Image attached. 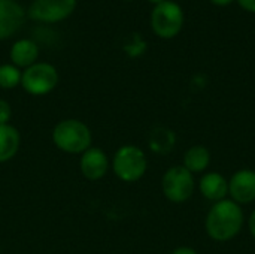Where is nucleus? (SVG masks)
Listing matches in <instances>:
<instances>
[{"mask_svg":"<svg viewBox=\"0 0 255 254\" xmlns=\"http://www.w3.org/2000/svg\"><path fill=\"white\" fill-rule=\"evenodd\" d=\"M245 216L241 205L232 199L215 202L206 214L205 231L217 243H229L244 229Z\"/></svg>","mask_w":255,"mask_h":254,"instance_id":"obj_1","label":"nucleus"},{"mask_svg":"<svg viewBox=\"0 0 255 254\" xmlns=\"http://www.w3.org/2000/svg\"><path fill=\"white\" fill-rule=\"evenodd\" d=\"M54 145L67 154H82L93 144L90 127L76 118H66L55 124L52 130Z\"/></svg>","mask_w":255,"mask_h":254,"instance_id":"obj_2","label":"nucleus"},{"mask_svg":"<svg viewBox=\"0 0 255 254\" xmlns=\"http://www.w3.org/2000/svg\"><path fill=\"white\" fill-rule=\"evenodd\" d=\"M112 169L121 181L136 183L145 175L148 169V160L142 148L127 144L120 147L114 154Z\"/></svg>","mask_w":255,"mask_h":254,"instance_id":"obj_3","label":"nucleus"},{"mask_svg":"<svg viewBox=\"0 0 255 254\" xmlns=\"http://www.w3.org/2000/svg\"><path fill=\"white\" fill-rule=\"evenodd\" d=\"M184 25V10L172 0L155 4L151 12V28L163 39H172L179 34Z\"/></svg>","mask_w":255,"mask_h":254,"instance_id":"obj_4","label":"nucleus"},{"mask_svg":"<svg viewBox=\"0 0 255 254\" xmlns=\"http://www.w3.org/2000/svg\"><path fill=\"white\" fill-rule=\"evenodd\" d=\"M196 190L194 175L182 165L169 168L161 178V192L172 204L187 202Z\"/></svg>","mask_w":255,"mask_h":254,"instance_id":"obj_5","label":"nucleus"},{"mask_svg":"<svg viewBox=\"0 0 255 254\" xmlns=\"http://www.w3.org/2000/svg\"><path fill=\"white\" fill-rule=\"evenodd\" d=\"M58 72L51 63H34L24 69L21 76V87L31 96H45L51 93L58 84Z\"/></svg>","mask_w":255,"mask_h":254,"instance_id":"obj_6","label":"nucleus"},{"mask_svg":"<svg viewBox=\"0 0 255 254\" xmlns=\"http://www.w3.org/2000/svg\"><path fill=\"white\" fill-rule=\"evenodd\" d=\"M76 0H33L28 6V16L39 22H58L73 13Z\"/></svg>","mask_w":255,"mask_h":254,"instance_id":"obj_7","label":"nucleus"},{"mask_svg":"<svg viewBox=\"0 0 255 254\" xmlns=\"http://www.w3.org/2000/svg\"><path fill=\"white\" fill-rule=\"evenodd\" d=\"M229 196L241 207L255 202V171L250 168L236 171L229 180Z\"/></svg>","mask_w":255,"mask_h":254,"instance_id":"obj_8","label":"nucleus"},{"mask_svg":"<svg viewBox=\"0 0 255 254\" xmlns=\"http://www.w3.org/2000/svg\"><path fill=\"white\" fill-rule=\"evenodd\" d=\"M79 169L84 178H87L88 181H99L108 174L109 159L102 148L90 147L87 151L81 154Z\"/></svg>","mask_w":255,"mask_h":254,"instance_id":"obj_9","label":"nucleus"},{"mask_svg":"<svg viewBox=\"0 0 255 254\" xmlns=\"http://www.w3.org/2000/svg\"><path fill=\"white\" fill-rule=\"evenodd\" d=\"M24 21L25 12L16 0H0V40L13 36Z\"/></svg>","mask_w":255,"mask_h":254,"instance_id":"obj_10","label":"nucleus"},{"mask_svg":"<svg viewBox=\"0 0 255 254\" xmlns=\"http://www.w3.org/2000/svg\"><path fill=\"white\" fill-rule=\"evenodd\" d=\"M199 192L211 202H220L229 196V180L220 172H206L199 181Z\"/></svg>","mask_w":255,"mask_h":254,"instance_id":"obj_11","label":"nucleus"},{"mask_svg":"<svg viewBox=\"0 0 255 254\" xmlns=\"http://www.w3.org/2000/svg\"><path fill=\"white\" fill-rule=\"evenodd\" d=\"M9 57L13 66L27 69L36 63L39 57V46L31 39H19L12 45Z\"/></svg>","mask_w":255,"mask_h":254,"instance_id":"obj_12","label":"nucleus"},{"mask_svg":"<svg viewBox=\"0 0 255 254\" xmlns=\"http://www.w3.org/2000/svg\"><path fill=\"white\" fill-rule=\"evenodd\" d=\"M21 144V136L16 127L12 124H3L0 126V163H6L12 160Z\"/></svg>","mask_w":255,"mask_h":254,"instance_id":"obj_13","label":"nucleus"},{"mask_svg":"<svg viewBox=\"0 0 255 254\" xmlns=\"http://www.w3.org/2000/svg\"><path fill=\"white\" fill-rule=\"evenodd\" d=\"M211 165V151L205 145H193L190 147L182 160V166L188 169L193 175L203 174Z\"/></svg>","mask_w":255,"mask_h":254,"instance_id":"obj_14","label":"nucleus"},{"mask_svg":"<svg viewBox=\"0 0 255 254\" xmlns=\"http://www.w3.org/2000/svg\"><path fill=\"white\" fill-rule=\"evenodd\" d=\"M176 144L175 132L169 127H155L149 133V148L155 154H167Z\"/></svg>","mask_w":255,"mask_h":254,"instance_id":"obj_15","label":"nucleus"},{"mask_svg":"<svg viewBox=\"0 0 255 254\" xmlns=\"http://www.w3.org/2000/svg\"><path fill=\"white\" fill-rule=\"evenodd\" d=\"M21 76L22 72L12 63L0 64V88L10 90L15 88L16 85H21Z\"/></svg>","mask_w":255,"mask_h":254,"instance_id":"obj_16","label":"nucleus"},{"mask_svg":"<svg viewBox=\"0 0 255 254\" xmlns=\"http://www.w3.org/2000/svg\"><path fill=\"white\" fill-rule=\"evenodd\" d=\"M10 118H12V106L9 105L7 100L0 99V126L9 124Z\"/></svg>","mask_w":255,"mask_h":254,"instance_id":"obj_17","label":"nucleus"},{"mask_svg":"<svg viewBox=\"0 0 255 254\" xmlns=\"http://www.w3.org/2000/svg\"><path fill=\"white\" fill-rule=\"evenodd\" d=\"M238 3H239L241 7L245 9L247 12H253V13H255V0H238Z\"/></svg>","mask_w":255,"mask_h":254,"instance_id":"obj_18","label":"nucleus"},{"mask_svg":"<svg viewBox=\"0 0 255 254\" xmlns=\"http://www.w3.org/2000/svg\"><path fill=\"white\" fill-rule=\"evenodd\" d=\"M170 254H197V252L193 247H178Z\"/></svg>","mask_w":255,"mask_h":254,"instance_id":"obj_19","label":"nucleus"},{"mask_svg":"<svg viewBox=\"0 0 255 254\" xmlns=\"http://www.w3.org/2000/svg\"><path fill=\"white\" fill-rule=\"evenodd\" d=\"M248 229H250L251 237L255 240V210L251 213V216L248 219Z\"/></svg>","mask_w":255,"mask_h":254,"instance_id":"obj_20","label":"nucleus"},{"mask_svg":"<svg viewBox=\"0 0 255 254\" xmlns=\"http://www.w3.org/2000/svg\"><path fill=\"white\" fill-rule=\"evenodd\" d=\"M214 4H217V6H227V4H230L233 0H211Z\"/></svg>","mask_w":255,"mask_h":254,"instance_id":"obj_21","label":"nucleus"},{"mask_svg":"<svg viewBox=\"0 0 255 254\" xmlns=\"http://www.w3.org/2000/svg\"><path fill=\"white\" fill-rule=\"evenodd\" d=\"M148 1H151V3H154V4H158V3H163V1H166V0H148Z\"/></svg>","mask_w":255,"mask_h":254,"instance_id":"obj_22","label":"nucleus"},{"mask_svg":"<svg viewBox=\"0 0 255 254\" xmlns=\"http://www.w3.org/2000/svg\"><path fill=\"white\" fill-rule=\"evenodd\" d=\"M127 1H130V0H127Z\"/></svg>","mask_w":255,"mask_h":254,"instance_id":"obj_23","label":"nucleus"}]
</instances>
